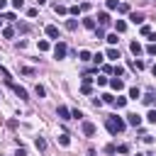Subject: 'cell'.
I'll use <instances>...</instances> for the list:
<instances>
[{"mask_svg":"<svg viewBox=\"0 0 156 156\" xmlns=\"http://www.w3.org/2000/svg\"><path fill=\"white\" fill-rule=\"evenodd\" d=\"M146 122L156 124V110H149V115H146Z\"/></svg>","mask_w":156,"mask_h":156,"instance_id":"30","label":"cell"},{"mask_svg":"<svg viewBox=\"0 0 156 156\" xmlns=\"http://www.w3.org/2000/svg\"><path fill=\"white\" fill-rule=\"evenodd\" d=\"M105 5H107V10H117V5H119V2H117V0H107Z\"/></svg>","mask_w":156,"mask_h":156,"instance_id":"39","label":"cell"},{"mask_svg":"<svg viewBox=\"0 0 156 156\" xmlns=\"http://www.w3.org/2000/svg\"><path fill=\"white\" fill-rule=\"evenodd\" d=\"M107 83H110L112 90H124V83H122L119 78H112V80H107Z\"/></svg>","mask_w":156,"mask_h":156,"instance_id":"10","label":"cell"},{"mask_svg":"<svg viewBox=\"0 0 156 156\" xmlns=\"http://www.w3.org/2000/svg\"><path fill=\"white\" fill-rule=\"evenodd\" d=\"M44 32H46V37H49V39H58V27H56V24H46V29H44Z\"/></svg>","mask_w":156,"mask_h":156,"instance_id":"4","label":"cell"},{"mask_svg":"<svg viewBox=\"0 0 156 156\" xmlns=\"http://www.w3.org/2000/svg\"><path fill=\"white\" fill-rule=\"evenodd\" d=\"M139 32H141V37H149V34H151V27H149V24H141Z\"/></svg>","mask_w":156,"mask_h":156,"instance_id":"32","label":"cell"},{"mask_svg":"<svg viewBox=\"0 0 156 156\" xmlns=\"http://www.w3.org/2000/svg\"><path fill=\"white\" fill-rule=\"evenodd\" d=\"M10 2H12L15 10H22V7H24V0H10Z\"/></svg>","mask_w":156,"mask_h":156,"instance_id":"34","label":"cell"},{"mask_svg":"<svg viewBox=\"0 0 156 156\" xmlns=\"http://www.w3.org/2000/svg\"><path fill=\"white\" fill-rule=\"evenodd\" d=\"M102 58H105V56H102V54H95V56H93V58H90V61H95V63H100V61H102Z\"/></svg>","mask_w":156,"mask_h":156,"instance_id":"43","label":"cell"},{"mask_svg":"<svg viewBox=\"0 0 156 156\" xmlns=\"http://www.w3.org/2000/svg\"><path fill=\"white\" fill-rule=\"evenodd\" d=\"M68 15H73V17H76V15H80V5H73V7H68Z\"/></svg>","mask_w":156,"mask_h":156,"instance_id":"31","label":"cell"},{"mask_svg":"<svg viewBox=\"0 0 156 156\" xmlns=\"http://www.w3.org/2000/svg\"><path fill=\"white\" fill-rule=\"evenodd\" d=\"M124 29H127V22H124V20H117V22H115V32H117V34H122Z\"/></svg>","mask_w":156,"mask_h":156,"instance_id":"11","label":"cell"},{"mask_svg":"<svg viewBox=\"0 0 156 156\" xmlns=\"http://www.w3.org/2000/svg\"><path fill=\"white\" fill-rule=\"evenodd\" d=\"M56 115H58L61 119H71V110H68L66 105H58V110H56Z\"/></svg>","mask_w":156,"mask_h":156,"instance_id":"5","label":"cell"},{"mask_svg":"<svg viewBox=\"0 0 156 156\" xmlns=\"http://www.w3.org/2000/svg\"><path fill=\"white\" fill-rule=\"evenodd\" d=\"M10 88L15 90V95H17L20 100H27V98H29V93H27V88H22V85H17V83H10Z\"/></svg>","mask_w":156,"mask_h":156,"instance_id":"3","label":"cell"},{"mask_svg":"<svg viewBox=\"0 0 156 156\" xmlns=\"http://www.w3.org/2000/svg\"><path fill=\"white\" fill-rule=\"evenodd\" d=\"M88 156H95V154H93V151H90V154H88Z\"/></svg>","mask_w":156,"mask_h":156,"instance_id":"50","label":"cell"},{"mask_svg":"<svg viewBox=\"0 0 156 156\" xmlns=\"http://www.w3.org/2000/svg\"><path fill=\"white\" fill-rule=\"evenodd\" d=\"M83 134H85V136H93V134H95V124H93V122H83Z\"/></svg>","mask_w":156,"mask_h":156,"instance_id":"7","label":"cell"},{"mask_svg":"<svg viewBox=\"0 0 156 156\" xmlns=\"http://www.w3.org/2000/svg\"><path fill=\"white\" fill-rule=\"evenodd\" d=\"M34 93H37V98H44V95H46V88L37 83V85H34Z\"/></svg>","mask_w":156,"mask_h":156,"instance_id":"22","label":"cell"},{"mask_svg":"<svg viewBox=\"0 0 156 156\" xmlns=\"http://www.w3.org/2000/svg\"><path fill=\"white\" fill-rule=\"evenodd\" d=\"M136 156H144V154H136Z\"/></svg>","mask_w":156,"mask_h":156,"instance_id":"51","label":"cell"},{"mask_svg":"<svg viewBox=\"0 0 156 156\" xmlns=\"http://www.w3.org/2000/svg\"><path fill=\"white\" fill-rule=\"evenodd\" d=\"M80 95H93V83H83L80 85Z\"/></svg>","mask_w":156,"mask_h":156,"instance_id":"14","label":"cell"},{"mask_svg":"<svg viewBox=\"0 0 156 156\" xmlns=\"http://www.w3.org/2000/svg\"><path fill=\"white\" fill-rule=\"evenodd\" d=\"M37 2H39V5H44V2H46V0H37Z\"/></svg>","mask_w":156,"mask_h":156,"instance_id":"48","label":"cell"},{"mask_svg":"<svg viewBox=\"0 0 156 156\" xmlns=\"http://www.w3.org/2000/svg\"><path fill=\"white\" fill-rule=\"evenodd\" d=\"M2 37H5V39H12V37H15V27H5V29H2Z\"/></svg>","mask_w":156,"mask_h":156,"instance_id":"21","label":"cell"},{"mask_svg":"<svg viewBox=\"0 0 156 156\" xmlns=\"http://www.w3.org/2000/svg\"><path fill=\"white\" fill-rule=\"evenodd\" d=\"M98 24H100V27H107V24H110V15H107V12H100V15H98Z\"/></svg>","mask_w":156,"mask_h":156,"instance_id":"8","label":"cell"},{"mask_svg":"<svg viewBox=\"0 0 156 156\" xmlns=\"http://www.w3.org/2000/svg\"><path fill=\"white\" fill-rule=\"evenodd\" d=\"M105 127H107V132H110V134H119V132H124L127 122H124L122 117L112 115V117H107V119H105Z\"/></svg>","mask_w":156,"mask_h":156,"instance_id":"1","label":"cell"},{"mask_svg":"<svg viewBox=\"0 0 156 156\" xmlns=\"http://www.w3.org/2000/svg\"><path fill=\"white\" fill-rule=\"evenodd\" d=\"M105 56H107V58H112V61H117V58H119V51H117V49H115V46H110V49H107V54H105Z\"/></svg>","mask_w":156,"mask_h":156,"instance_id":"13","label":"cell"},{"mask_svg":"<svg viewBox=\"0 0 156 156\" xmlns=\"http://www.w3.org/2000/svg\"><path fill=\"white\" fill-rule=\"evenodd\" d=\"M7 7V0H0V10H5Z\"/></svg>","mask_w":156,"mask_h":156,"instance_id":"46","label":"cell"},{"mask_svg":"<svg viewBox=\"0 0 156 156\" xmlns=\"http://www.w3.org/2000/svg\"><path fill=\"white\" fill-rule=\"evenodd\" d=\"M129 49H132V54H134V56H139V54H141V51H144V49H141V44H139V41H132V44H129Z\"/></svg>","mask_w":156,"mask_h":156,"instance_id":"12","label":"cell"},{"mask_svg":"<svg viewBox=\"0 0 156 156\" xmlns=\"http://www.w3.org/2000/svg\"><path fill=\"white\" fill-rule=\"evenodd\" d=\"M129 68H132V71H144L146 63H144V61H134V63H129Z\"/></svg>","mask_w":156,"mask_h":156,"instance_id":"16","label":"cell"},{"mask_svg":"<svg viewBox=\"0 0 156 156\" xmlns=\"http://www.w3.org/2000/svg\"><path fill=\"white\" fill-rule=\"evenodd\" d=\"M93 32H95V39H105V29L102 27H95Z\"/></svg>","mask_w":156,"mask_h":156,"instance_id":"28","label":"cell"},{"mask_svg":"<svg viewBox=\"0 0 156 156\" xmlns=\"http://www.w3.org/2000/svg\"><path fill=\"white\" fill-rule=\"evenodd\" d=\"M100 98H102V102H110V105H115V98H112V95H107V93H105V95H100Z\"/></svg>","mask_w":156,"mask_h":156,"instance_id":"35","label":"cell"},{"mask_svg":"<svg viewBox=\"0 0 156 156\" xmlns=\"http://www.w3.org/2000/svg\"><path fill=\"white\" fill-rule=\"evenodd\" d=\"M129 98H132V100H139V98H141V90H139L136 85H134V88H129Z\"/></svg>","mask_w":156,"mask_h":156,"instance_id":"17","label":"cell"},{"mask_svg":"<svg viewBox=\"0 0 156 156\" xmlns=\"http://www.w3.org/2000/svg\"><path fill=\"white\" fill-rule=\"evenodd\" d=\"M34 144H37V149H39V151H46V139H44V136H37V141H34Z\"/></svg>","mask_w":156,"mask_h":156,"instance_id":"18","label":"cell"},{"mask_svg":"<svg viewBox=\"0 0 156 156\" xmlns=\"http://www.w3.org/2000/svg\"><path fill=\"white\" fill-rule=\"evenodd\" d=\"M144 102H146V105H154V93H149V95L144 98Z\"/></svg>","mask_w":156,"mask_h":156,"instance_id":"41","label":"cell"},{"mask_svg":"<svg viewBox=\"0 0 156 156\" xmlns=\"http://www.w3.org/2000/svg\"><path fill=\"white\" fill-rule=\"evenodd\" d=\"M129 20H132L134 24H141V22H144V12H129Z\"/></svg>","mask_w":156,"mask_h":156,"instance_id":"9","label":"cell"},{"mask_svg":"<svg viewBox=\"0 0 156 156\" xmlns=\"http://www.w3.org/2000/svg\"><path fill=\"white\" fill-rule=\"evenodd\" d=\"M105 41H107L110 46H115V44H117V32H115V34H107V37H105Z\"/></svg>","mask_w":156,"mask_h":156,"instance_id":"25","label":"cell"},{"mask_svg":"<svg viewBox=\"0 0 156 156\" xmlns=\"http://www.w3.org/2000/svg\"><path fill=\"white\" fill-rule=\"evenodd\" d=\"M127 105V98H115V107H124Z\"/></svg>","mask_w":156,"mask_h":156,"instance_id":"33","label":"cell"},{"mask_svg":"<svg viewBox=\"0 0 156 156\" xmlns=\"http://www.w3.org/2000/svg\"><path fill=\"white\" fill-rule=\"evenodd\" d=\"M27 17H37V7H29L27 10Z\"/></svg>","mask_w":156,"mask_h":156,"instance_id":"42","label":"cell"},{"mask_svg":"<svg viewBox=\"0 0 156 156\" xmlns=\"http://www.w3.org/2000/svg\"><path fill=\"white\" fill-rule=\"evenodd\" d=\"M117 151H119V154H129V144H119Z\"/></svg>","mask_w":156,"mask_h":156,"instance_id":"38","label":"cell"},{"mask_svg":"<svg viewBox=\"0 0 156 156\" xmlns=\"http://www.w3.org/2000/svg\"><path fill=\"white\" fill-rule=\"evenodd\" d=\"M66 54H68V46L63 41H56L54 44V58H66Z\"/></svg>","mask_w":156,"mask_h":156,"instance_id":"2","label":"cell"},{"mask_svg":"<svg viewBox=\"0 0 156 156\" xmlns=\"http://www.w3.org/2000/svg\"><path fill=\"white\" fill-rule=\"evenodd\" d=\"M78 58H80V61H90V58H93V54H90V51H85V49H80V51H78Z\"/></svg>","mask_w":156,"mask_h":156,"instance_id":"15","label":"cell"},{"mask_svg":"<svg viewBox=\"0 0 156 156\" xmlns=\"http://www.w3.org/2000/svg\"><path fill=\"white\" fill-rule=\"evenodd\" d=\"M76 27H78V22H76V20H66V29H68V32H73Z\"/></svg>","mask_w":156,"mask_h":156,"instance_id":"27","label":"cell"},{"mask_svg":"<svg viewBox=\"0 0 156 156\" xmlns=\"http://www.w3.org/2000/svg\"><path fill=\"white\" fill-rule=\"evenodd\" d=\"M22 73H24V76H34V68H32V66H24Z\"/></svg>","mask_w":156,"mask_h":156,"instance_id":"40","label":"cell"},{"mask_svg":"<svg viewBox=\"0 0 156 156\" xmlns=\"http://www.w3.org/2000/svg\"><path fill=\"white\" fill-rule=\"evenodd\" d=\"M54 12L56 15H68V7L66 5H54Z\"/></svg>","mask_w":156,"mask_h":156,"instance_id":"19","label":"cell"},{"mask_svg":"<svg viewBox=\"0 0 156 156\" xmlns=\"http://www.w3.org/2000/svg\"><path fill=\"white\" fill-rule=\"evenodd\" d=\"M71 117H76V119H83V112L76 107V110H71Z\"/></svg>","mask_w":156,"mask_h":156,"instance_id":"36","label":"cell"},{"mask_svg":"<svg viewBox=\"0 0 156 156\" xmlns=\"http://www.w3.org/2000/svg\"><path fill=\"white\" fill-rule=\"evenodd\" d=\"M0 27H2V15H0Z\"/></svg>","mask_w":156,"mask_h":156,"instance_id":"49","label":"cell"},{"mask_svg":"<svg viewBox=\"0 0 156 156\" xmlns=\"http://www.w3.org/2000/svg\"><path fill=\"white\" fill-rule=\"evenodd\" d=\"M58 144H61V146H68V144H71V139H68V134H66V132H63V134H58Z\"/></svg>","mask_w":156,"mask_h":156,"instance_id":"23","label":"cell"},{"mask_svg":"<svg viewBox=\"0 0 156 156\" xmlns=\"http://www.w3.org/2000/svg\"><path fill=\"white\" fill-rule=\"evenodd\" d=\"M105 154H117V146H115V144H107V146H105Z\"/></svg>","mask_w":156,"mask_h":156,"instance_id":"37","label":"cell"},{"mask_svg":"<svg viewBox=\"0 0 156 156\" xmlns=\"http://www.w3.org/2000/svg\"><path fill=\"white\" fill-rule=\"evenodd\" d=\"M83 27H85V29H95V20H93V17H85V20H83Z\"/></svg>","mask_w":156,"mask_h":156,"instance_id":"20","label":"cell"},{"mask_svg":"<svg viewBox=\"0 0 156 156\" xmlns=\"http://www.w3.org/2000/svg\"><path fill=\"white\" fill-rule=\"evenodd\" d=\"M37 46H39V51H49V49H51V44H49L46 39H41V41L37 44Z\"/></svg>","mask_w":156,"mask_h":156,"instance_id":"26","label":"cell"},{"mask_svg":"<svg viewBox=\"0 0 156 156\" xmlns=\"http://www.w3.org/2000/svg\"><path fill=\"white\" fill-rule=\"evenodd\" d=\"M117 10H119V12H122V15H129V12H132V10H129V5H127V2H119V5H117Z\"/></svg>","mask_w":156,"mask_h":156,"instance_id":"24","label":"cell"},{"mask_svg":"<svg viewBox=\"0 0 156 156\" xmlns=\"http://www.w3.org/2000/svg\"><path fill=\"white\" fill-rule=\"evenodd\" d=\"M146 54H149V56H156V41H151V44L146 46Z\"/></svg>","mask_w":156,"mask_h":156,"instance_id":"29","label":"cell"},{"mask_svg":"<svg viewBox=\"0 0 156 156\" xmlns=\"http://www.w3.org/2000/svg\"><path fill=\"white\" fill-rule=\"evenodd\" d=\"M112 71H115V76H122V73H124V68H122V66H115Z\"/></svg>","mask_w":156,"mask_h":156,"instance_id":"44","label":"cell"},{"mask_svg":"<svg viewBox=\"0 0 156 156\" xmlns=\"http://www.w3.org/2000/svg\"><path fill=\"white\" fill-rule=\"evenodd\" d=\"M151 76H156V63H154V66H151Z\"/></svg>","mask_w":156,"mask_h":156,"instance_id":"47","label":"cell"},{"mask_svg":"<svg viewBox=\"0 0 156 156\" xmlns=\"http://www.w3.org/2000/svg\"><path fill=\"white\" fill-rule=\"evenodd\" d=\"M127 124H132V127H139V124H141V117H139L136 112H132V115H127Z\"/></svg>","mask_w":156,"mask_h":156,"instance_id":"6","label":"cell"},{"mask_svg":"<svg viewBox=\"0 0 156 156\" xmlns=\"http://www.w3.org/2000/svg\"><path fill=\"white\" fill-rule=\"evenodd\" d=\"M15 156H27V149H24V146H20V149H17V154H15Z\"/></svg>","mask_w":156,"mask_h":156,"instance_id":"45","label":"cell"}]
</instances>
